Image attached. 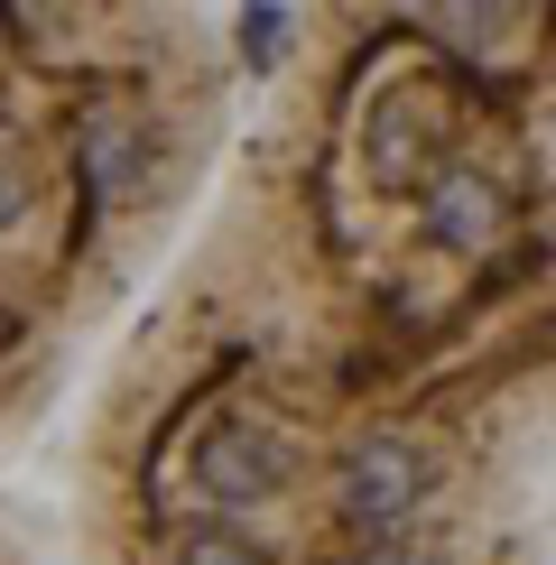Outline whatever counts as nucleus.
I'll return each mask as SVG.
<instances>
[{
    "mask_svg": "<svg viewBox=\"0 0 556 565\" xmlns=\"http://www.w3.org/2000/svg\"><path fill=\"white\" fill-rule=\"evenodd\" d=\"M232 130L195 10H0V473L168 278Z\"/></svg>",
    "mask_w": 556,
    "mask_h": 565,
    "instance_id": "2",
    "label": "nucleus"
},
{
    "mask_svg": "<svg viewBox=\"0 0 556 565\" xmlns=\"http://www.w3.org/2000/svg\"><path fill=\"white\" fill-rule=\"evenodd\" d=\"M0 565H56V547H46V529H38V501L10 491V482H0Z\"/></svg>",
    "mask_w": 556,
    "mask_h": 565,
    "instance_id": "3",
    "label": "nucleus"
},
{
    "mask_svg": "<svg viewBox=\"0 0 556 565\" xmlns=\"http://www.w3.org/2000/svg\"><path fill=\"white\" fill-rule=\"evenodd\" d=\"M177 269L353 408L547 473L556 10H316Z\"/></svg>",
    "mask_w": 556,
    "mask_h": 565,
    "instance_id": "1",
    "label": "nucleus"
}]
</instances>
